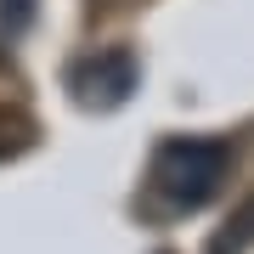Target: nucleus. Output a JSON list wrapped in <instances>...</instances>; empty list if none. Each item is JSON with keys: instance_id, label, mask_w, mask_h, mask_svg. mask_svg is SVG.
<instances>
[{"instance_id": "obj_1", "label": "nucleus", "mask_w": 254, "mask_h": 254, "mask_svg": "<svg viewBox=\"0 0 254 254\" xmlns=\"http://www.w3.org/2000/svg\"><path fill=\"white\" fill-rule=\"evenodd\" d=\"M232 170V147L220 136H170L158 141L153 164H147V187L175 209H198L226 187Z\"/></svg>"}, {"instance_id": "obj_5", "label": "nucleus", "mask_w": 254, "mask_h": 254, "mask_svg": "<svg viewBox=\"0 0 254 254\" xmlns=\"http://www.w3.org/2000/svg\"><path fill=\"white\" fill-rule=\"evenodd\" d=\"M28 17H34V0H0V28L6 34H17Z\"/></svg>"}, {"instance_id": "obj_3", "label": "nucleus", "mask_w": 254, "mask_h": 254, "mask_svg": "<svg viewBox=\"0 0 254 254\" xmlns=\"http://www.w3.org/2000/svg\"><path fill=\"white\" fill-rule=\"evenodd\" d=\"M34 119H28L23 108H6L0 102V164H11V158H23L28 147H34Z\"/></svg>"}, {"instance_id": "obj_2", "label": "nucleus", "mask_w": 254, "mask_h": 254, "mask_svg": "<svg viewBox=\"0 0 254 254\" xmlns=\"http://www.w3.org/2000/svg\"><path fill=\"white\" fill-rule=\"evenodd\" d=\"M130 85H136V63H130V51H108L102 63H91V73H79V96H85V102H102V108L125 102Z\"/></svg>"}, {"instance_id": "obj_4", "label": "nucleus", "mask_w": 254, "mask_h": 254, "mask_svg": "<svg viewBox=\"0 0 254 254\" xmlns=\"http://www.w3.org/2000/svg\"><path fill=\"white\" fill-rule=\"evenodd\" d=\"M249 243H254V198H249V203H243V209H237V215L226 220V232L209 243V254H243Z\"/></svg>"}]
</instances>
